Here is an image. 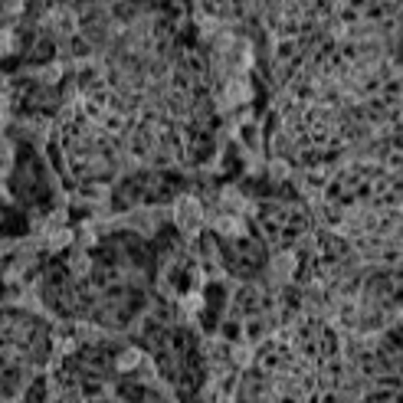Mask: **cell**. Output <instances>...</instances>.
Instances as JSON below:
<instances>
[{
  "mask_svg": "<svg viewBox=\"0 0 403 403\" xmlns=\"http://www.w3.org/2000/svg\"><path fill=\"white\" fill-rule=\"evenodd\" d=\"M292 262H295V259L289 253H279L272 259V276H276V279H289V276H292Z\"/></svg>",
  "mask_w": 403,
  "mask_h": 403,
  "instance_id": "cell-2",
  "label": "cell"
},
{
  "mask_svg": "<svg viewBox=\"0 0 403 403\" xmlns=\"http://www.w3.org/2000/svg\"><path fill=\"white\" fill-rule=\"evenodd\" d=\"M200 220H204V207H200V200H194V197H184L178 204V223L180 226H200Z\"/></svg>",
  "mask_w": 403,
  "mask_h": 403,
  "instance_id": "cell-1",
  "label": "cell"
}]
</instances>
